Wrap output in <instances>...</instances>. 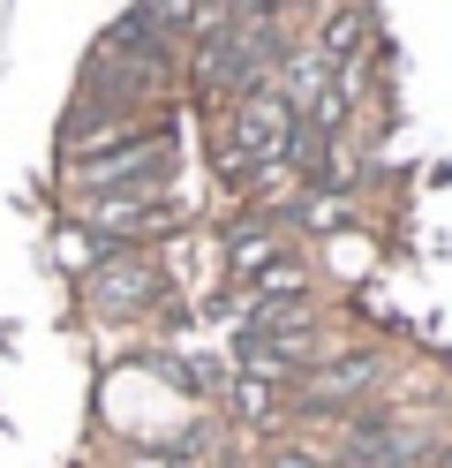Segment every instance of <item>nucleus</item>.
<instances>
[{"instance_id":"1","label":"nucleus","mask_w":452,"mask_h":468,"mask_svg":"<svg viewBox=\"0 0 452 468\" xmlns=\"http://www.w3.org/2000/svg\"><path fill=\"white\" fill-rule=\"evenodd\" d=\"M173 166V136L166 129H143V136H121L106 152L76 159V197L99 204V197H151Z\"/></svg>"},{"instance_id":"10","label":"nucleus","mask_w":452,"mask_h":468,"mask_svg":"<svg viewBox=\"0 0 452 468\" xmlns=\"http://www.w3.org/2000/svg\"><path fill=\"white\" fill-rule=\"evenodd\" d=\"M136 468H173V461H166V453H159V461H151V453H143V461H136Z\"/></svg>"},{"instance_id":"2","label":"nucleus","mask_w":452,"mask_h":468,"mask_svg":"<svg viewBox=\"0 0 452 468\" xmlns=\"http://www.w3.org/2000/svg\"><path fill=\"white\" fill-rule=\"evenodd\" d=\"M271 61H279V31H271L264 16H234L226 31H211V46H204V83L249 99V91H264Z\"/></svg>"},{"instance_id":"6","label":"nucleus","mask_w":452,"mask_h":468,"mask_svg":"<svg viewBox=\"0 0 452 468\" xmlns=\"http://www.w3.org/2000/svg\"><path fill=\"white\" fill-rule=\"evenodd\" d=\"M181 212H173V204L159 197V189H151V197H99V204H90V227H99L106 234V242H136V234H166Z\"/></svg>"},{"instance_id":"4","label":"nucleus","mask_w":452,"mask_h":468,"mask_svg":"<svg viewBox=\"0 0 452 468\" xmlns=\"http://www.w3.org/2000/svg\"><path fill=\"white\" fill-rule=\"evenodd\" d=\"M159 265H143V257H121V250H106V265L83 280V295H90V310H106V317H129V310H151L159 303Z\"/></svg>"},{"instance_id":"5","label":"nucleus","mask_w":452,"mask_h":468,"mask_svg":"<svg viewBox=\"0 0 452 468\" xmlns=\"http://www.w3.org/2000/svg\"><path fill=\"white\" fill-rule=\"evenodd\" d=\"M430 461V438L407 423H354L347 438V468H422Z\"/></svg>"},{"instance_id":"3","label":"nucleus","mask_w":452,"mask_h":468,"mask_svg":"<svg viewBox=\"0 0 452 468\" xmlns=\"http://www.w3.org/2000/svg\"><path fill=\"white\" fill-rule=\"evenodd\" d=\"M287 136H294L287 99H279V91H249V99H241L234 136H226V174H241V166H279V159H287Z\"/></svg>"},{"instance_id":"7","label":"nucleus","mask_w":452,"mask_h":468,"mask_svg":"<svg viewBox=\"0 0 452 468\" xmlns=\"http://www.w3.org/2000/svg\"><path fill=\"white\" fill-rule=\"evenodd\" d=\"M241 370L257 378V386H271V378H287L310 363V325H279V333H241Z\"/></svg>"},{"instance_id":"9","label":"nucleus","mask_w":452,"mask_h":468,"mask_svg":"<svg viewBox=\"0 0 452 468\" xmlns=\"http://www.w3.org/2000/svg\"><path fill=\"white\" fill-rule=\"evenodd\" d=\"M362 38H370V16L362 8H331V23H324V61H340V69H354V53H362Z\"/></svg>"},{"instance_id":"8","label":"nucleus","mask_w":452,"mask_h":468,"mask_svg":"<svg viewBox=\"0 0 452 468\" xmlns=\"http://www.w3.org/2000/svg\"><path fill=\"white\" fill-rule=\"evenodd\" d=\"M370 378H377V363H370V356H340L331 370H317V378H310V400H317V408H340V400H354L362 386H370Z\"/></svg>"}]
</instances>
